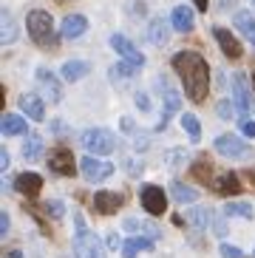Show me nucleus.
<instances>
[{"label": "nucleus", "instance_id": "f257e3e1", "mask_svg": "<svg viewBox=\"0 0 255 258\" xmlns=\"http://www.w3.org/2000/svg\"><path fill=\"white\" fill-rule=\"evenodd\" d=\"M173 69L184 83V94L193 102H204L207 99V88H210V69L204 62L202 54L196 51H179L173 54Z\"/></svg>", "mask_w": 255, "mask_h": 258}, {"label": "nucleus", "instance_id": "f03ea898", "mask_svg": "<svg viewBox=\"0 0 255 258\" xmlns=\"http://www.w3.org/2000/svg\"><path fill=\"white\" fill-rule=\"evenodd\" d=\"M26 26H29V34L31 40L37 43L40 48H54L57 46V34H54V20L48 12H31L29 17H26Z\"/></svg>", "mask_w": 255, "mask_h": 258}, {"label": "nucleus", "instance_id": "7ed1b4c3", "mask_svg": "<svg viewBox=\"0 0 255 258\" xmlns=\"http://www.w3.org/2000/svg\"><path fill=\"white\" fill-rule=\"evenodd\" d=\"M74 224H77V235H74V250H77V258H105V250L102 244L88 227H85L83 216L77 213L74 216Z\"/></svg>", "mask_w": 255, "mask_h": 258}, {"label": "nucleus", "instance_id": "20e7f679", "mask_svg": "<svg viewBox=\"0 0 255 258\" xmlns=\"http://www.w3.org/2000/svg\"><path fill=\"white\" fill-rule=\"evenodd\" d=\"M83 148L94 156H108L116 151V137L105 128H88L83 134Z\"/></svg>", "mask_w": 255, "mask_h": 258}, {"label": "nucleus", "instance_id": "39448f33", "mask_svg": "<svg viewBox=\"0 0 255 258\" xmlns=\"http://www.w3.org/2000/svg\"><path fill=\"white\" fill-rule=\"evenodd\" d=\"M139 199H142V207L150 213V216H162V213L167 210L165 190L156 187V184H142V190H139Z\"/></svg>", "mask_w": 255, "mask_h": 258}, {"label": "nucleus", "instance_id": "423d86ee", "mask_svg": "<svg viewBox=\"0 0 255 258\" xmlns=\"http://www.w3.org/2000/svg\"><path fill=\"white\" fill-rule=\"evenodd\" d=\"M80 173H83L88 182H102V179H108V176L113 173V165L97 159V156H85V159L80 162Z\"/></svg>", "mask_w": 255, "mask_h": 258}, {"label": "nucleus", "instance_id": "0eeeda50", "mask_svg": "<svg viewBox=\"0 0 255 258\" xmlns=\"http://www.w3.org/2000/svg\"><path fill=\"white\" fill-rule=\"evenodd\" d=\"M48 165H51L54 173H60V176H74L77 173L74 153L68 151V148H54L51 156H48Z\"/></svg>", "mask_w": 255, "mask_h": 258}, {"label": "nucleus", "instance_id": "6e6552de", "mask_svg": "<svg viewBox=\"0 0 255 258\" xmlns=\"http://www.w3.org/2000/svg\"><path fill=\"white\" fill-rule=\"evenodd\" d=\"M216 151L221 156H230V159H241V156H247V145H244L241 137H235V134H221L216 139Z\"/></svg>", "mask_w": 255, "mask_h": 258}, {"label": "nucleus", "instance_id": "1a4fd4ad", "mask_svg": "<svg viewBox=\"0 0 255 258\" xmlns=\"http://www.w3.org/2000/svg\"><path fill=\"white\" fill-rule=\"evenodd\" d=\"M37 83H40V97H43V99H48V102H60V99H62L60 83H57V77H54L48 69H40L37 71Z\"/></svg>", "mask_w": 255, "mask_h": 258}, {"label": "nucleus", "instance_id": "9d476101", "mask_svg": "<svg viewBox=\"0 0 255 258\" xmlns=\"http://www.w3.org/2000/svg\"><path fill=\"white\" fill-rule=\"evenodd\" d=\"M122 205H125V196H122V193H111V190H99V193H94V210L102 213V216L116 213Z\"/></svg>", "mask_w": 255, "mask_h": 258}, {"label": "nucleus", "instance_id": "9b49d317", "mask_svg": "<svg viewBox=\"0 0 255 258\" xmlns=\"http://www.w3.org/2000/svg\"><path fill=\"white\" fill-rule=\"evenodd\" d=\"M125 230L128 233H136V235H145L150 241L162 238V227L156 221H148V219H125Z\"/></svg>", "mask_w": 255, "mask_h": 258}, {"label": "nucleus", "instance_id": "f8f14e48", "mask_svg": "<svg viewBox=\"0 0 255 258\" xmlns=\"http://www.w3.org/2000/svg\"><path fill=\"white\" fill-rule=\"evenodd\" d=\"M111 48L116 54H122L125 60H131V62H136V66H145V57H142V51L131 43L128 37H122V34H113L111 37Z\"/></svg>", "mask_w": 255, "mask_h": 258}, {"label": "nucleus", "instance_id": "ddd939ff", "mask_svg": "<svg viewBox=\"0 0 255 258\" xmlns=\"http://www.w3.org/2000/svg\"><path fill=\"white\" fill-rule=\"evenodd\" d=\"M213 34H216V40H218V46H221V51H224V57H230V60H238L241 54H244L241 43H238V40H235L227 29L216 26V29H213Z\"/></svg>", "mask_w": 255, "mask_h": 258}, {"label": "nucleus", "instance_id": "4468645a", "mask_svg": "<svg viewBox=\"0 0 255 258\" xmlns=\"http://www.w3.org/2000/svg\"><path fill=\"white\" fill-rule=\"evenodd\" d=\"M20 111L29 116V119L40 122L45 116V99L40 97V94H23L20 97Z\"/></svg>", "mask_w": 255, "mask_h": 258}, {"label": "nucleus", "instance_id": "2eb2a0df", "mask_svg": "<svg viewBox=\"0 0 255 258\" xmlns=\"http://www.w3.org/2000/svg\"><path fill=\"white\" fill-rule=\"evenodd\" d=\"M15 190H17V193H23V196L34 199L40 190H43V179H40L37 173H20L15 179Z\"/></svg>", "mask_w": 255, "mask_h": 258}, {"label": "nucleus", "instance_id": "dca6fc26", "mask_svg": "<svg viewBox=\"0 0 255 258\" xmlns=\"http://www.w3.org/2000/svg\"><path fill=\"white\" fill-rule=\"evenodd\" d=\"M85 31H88V20H85L83 15H68L60 26V34L66 40H77L80 34H85Z\"/></svg>", "mask_w": 255, "mask_h": 258}, {"label": "nucleus", "instance_id": "f3484780", "mask_svg": "<svg viewBox=\"0 0 255 258\" xmlns=\"http://www.w3.org/2000/svg\"><path fill=\"white\" fill-rule=\"evenodd\" d=\"M233 97H235V105L244 116L249 114V88H247V77L244 74H233Z\"/></svg>", "mask_w": 255, "mask_h": 258}, {"label": "nucleus", "instance_id": "a211bd4d", "mask_svg": "<svg viewBox=\"0 0 255 258\" xmlns=\"http://www.w3.org/2000/svg\"><path fill=\"white\" fill-rule=\"evenodd\" d=\"M213 190H216L218 196H238L241 193V179L235 173H224V176H218L216 182H213Z\"/></svg>", "mask_w": 255, "mask_h": 258}, {"label": "nucleus", "instance_id": "6ab92c4d", "mask_svg": "<svg viewBox=\"0 0 255 258\" xmlns=\"http://www.w3.org/2000/svg\"><path fill=\"white\" fill-rule=\"evenodd\" d=\"M170 23H173V29L176 31H181V34H184V31H193V12H190L187 6H176L173 9V15H170Z\"/></svg>", "mask_w": 255, "mask_h": 258}, {"label": "nucleus", "instance_id": "aec40b11", "mask_svg": "<svg viewBox=\"0 0 255 258\" xmlns=\"http://www.w3.org/2000/svg\"><path fill=\"white\" fill-rule=\"evenodd\" d=\"M179 108H181L179 94L173 91V88H167V85H165V114H162V122H159V131H165L167 119H170L173 114H179Z\"/></svg>", "mask_w": 255, "mask_h": 258}, {"label": "nucleus", "instance_id": "412c9836", "mask_svg": "<svg viewBox=\"0 0 255 258\" xmlns=\"http://www.w3.org/2000/svg\"><path fill=\"white\" fill-rule=\"evenodd\" d=\"M0 131H3V137H17V134H26V119H23V116H17V114H3Z\"/></svg>", "mask_w": 255, "mask_h": 258}, {"label": "nucleus", "instance_id": "4be33fe9", "mask_svg": "<svg viewBox=\"0 0 255 258\" xmlns=\"http://www.w3.org/2000/svg\"><path fill=\"white\" fill-rule=\"evenodd\" d=\"M88 71H91V62H85V60H71V62H66V66H62V77H66L68 83L83 80Z\"/></svg>", "mask_w": 255, "mask_h": 258}, {"label": "nucleus", "instance_id": "5701e85b", "mask_svg": "<svg viewBox=\"0 0 255 258\" xmlns=\"http://www.w3.org/2000/svg\"><path fill=\"white\" fill-rule=\"evenodd\" d=\"M148 37H150V43H153V46H165V43H167V37H170V34H167V23L162 20V17H153V20H150Z\"/></svg>", "mask_w": 255, "mask_h": 258}, {"label": "nucleus", "instance_id": "b1692460", "mask_svg": "<svg viewBox=\"0 0 255 258\" xmlns=\"http://www.w3.org/2000/svg\"><path fill=\"white\" fill-rule=\"evenodd\" d=\"M193 176H196L202 184H213V162L207 159V156H196V162H193Z\"/></svg>", "mask_w": 255, "mask_h": 258}, {"label": "nucleus", "instance_id": "393cba45", "mask_svg": "<svg viewBox=\"0 0 255 258\" xmlns=\"http://www.w3.org/2000/svg\"><path fill=\"white\" fill-rule=\"evenodd\" d=\"M145 250H153V241L145 238V235H134V238L122 247V255H125V258H136V252H145Z\"/></svg>", "mask_w": 255, "mask_h": 258}, {"label": "nucleus", "instance_id": "a878e982", "mask_svg": "<svg viewBox=\"0 0 255 258\" xmlns=\"http://www.w3.org/2000/svg\"><path fill=\"white\" fill-rule=\"evenodd\" d=\"M40 153H43V137H40V134H29V137H26V145H23V159L34 162Z\"/></svg>", "mask_w": 255, "mask_h": 258}, {"label": "nucleus", "instance_id": "bb28decb", "mask_svg": "<svg viewBox=\"0 0 255 258\" xmlns=\"http://www.w3.org/2000/svg\"><path fill=\"white\" fill-rule=\"evenodd\" d=\"M170 193H173V199H176L179 205H193L196 199H199V190L187 187V184H181V182H173L170 184Z\"/></svg>", "mask_w": 255, "mask_h": 258}, {"label": "nucleus", "instance_id": "cd10ccee", "mask_svg": "<svg viewBox=\"0 0 255 258\" xmlns=\"http://www.w3.org/2000/svg\"><path fill=\"white\" fill-rule=\"evenodd\" d=\"M235 26H238V31L255 46V17L249 15V12H238V15H235Z\"/></svg>", "mask_w": 255, "mask_h": 258}, {"label": "nucleus", "instance_id": "c85d7f7f", "mask_svg": "<svg viewBox=\"0 0 255 258\" xmlns=\"http://www.w3.org/2000/svg\"><path fill=\"white\" fill-rule=\"evenodd\" d=\"M187 219H190V224H193V227L207 230L213 224V210H210V207H196V210L187 213Z\"/></svg>", "mask_w": 255, "mask_h": 258}, {"label": "nucleus", "instance_id": "c756f323", "mask_svg": "<svg viewBox=\"0 0 255 258\" xmlns=\"http://www.w3.org/2000/svg\"><path fill=\"white\" fill-rule=\"evenodd\" d=\"M139 69H142V66H136V62H131V60H122L111 69V80L113 83H116V80H131Z\"/></svg>", "mask_w": 255, "mask_h": 258}, {"label": "nucleus", "instance_id": "7c9ffc66", "mask_svg": "<svg viewBox=\"0 0 255 258\" xmlns=\"http://www.w3.org/2000/svg\"><path fill=\"white\" fill-rule=\"evenodd\" d=\"M224 216H235V219H252V205H247V202H227L224 207Z\"/></svg>", "mask_w": 255, "mask_h": 258}, {"label": "nucleus", "instance_id": "2f4dec72", "mask_svg": "<svg viewBox=\"0 0 255 258\" xmlns=\"http://www.w3.org/2000/svg\"><path fill=\"white\" fill-rule=\"evenodd\" d=\"M0 40H3L6 46L17 40V23H15V17H12V12H3V31H0Z\"/></svg>", "mask_w": 255, "mask_h": 258}, {"label": "nucleus", "instance_id": "473e14b6", "mask_svg": "<svg viewBox=\"0 0 255 258\" xmlns=\"http://www.w3.org/2000/svg\"><path fill=\"white\" fill-rule=\"evenodd\" d=\"M181 128L190 134V139H193V142H199V137H202V128H199V119H196L193 114H181Z\"/></svg>", "mask_w": 255, "mask_h": 258}, {"label": "nucleus", "instance_id": "72a5a7b5", "mask_svg": "<svg viewBox=\"0 0 255 258\" xmlns=\"http://www.w3.org/2000/svg\"><path fill=\"white\" fill-rule=\"evenodd\" d=\"M45 213H51L54 219H62L66 207H62V202H48V205H45Z\"/></svg>", "mask_w": 255, "mask_h": 258}, {"label": "nucleus", "instance_id": "f704fd0d", "mask_svg": "<svg viewBox=\"0 0 255 258\" xmlns=\"http://www.w3.org/2000/svg\"><path fill=\"white\" fill-rule=\"evenodd\" d=\"M221 255L224 258H244V252L238 247H233V244H221Z\"/></svg>", "mask_w": 255, "mask_h": 258}, {"label": "nucleus", "instance_id": "c9c22d12", "mask_svg": "<svg viewBox=\"0 0 255 258\" xmlns=\"http://www.w3.org/2000/svg\"><path fill=\"white\" fill-rule=\"evenodd\" d=\"M218 116H224V119L233 116V102H230V99H221V102H218Z\"/></svg>", "mask_w": 255, "mask_h": 258}, {"label": "nucleus", "instance_id": "e433bc0d", "mask_svg": "<svg viewBox=\"0 0 255 258\" xmlns=\"http://www.w3.org/2000/svg\"><path fill=\"white\" fill-rule=\"evenodd\" d=\"M241 131H244L247 137H255V122L249 119V116H244V119H241Z\"/></svg>", "mask_w": 255, "mask_h": 258}, {"label": "nucleus", "instance_id": "4c0bfd02", "mask_svg": "<svg viewBox=\"0 0 255 258\" xmlns=\"http://www.w3.org/2000/svg\"><path fill=\"white\" fill-rule=\"evenodd\" d=\"M125 165H128V173H131V176H139V173H142V162H136V159H128Z\"/></svg>", "mask_w": 255, "mask_h": 258}, {"label": "nucleus", "instance_id": "58836bf2", "mask_svg": "<svg viewBox=\"0 0 255 258\" xmlns=\"http://www.w3.org/2000/svg\"><path fill=\"white\" fill-rule=\"evenodd\" d=\"M9 227H12V221H9V213H0V235H9Z\"/></svg>", "mask_w": 255, "mask_h": 258}, {"label": "nucleus", "instance_id": "ea45409f", "mask_svg": "<svg viewBox=\"0 0 255 258\" xmlns=\"http://www.w3.org/2000/svg\"><path fill=\"white\" fill-rule=\"evenodd\" d=\"M108 247H111V250H116V247H122V238L116 233H111L108 235Z\"/></svg>", "mask_w": 255, "mask_h": 258}, {"label": "nucleus", "instance_id": "a19ab883", "mask_svg": "<svg viewBox=\"0 0 255 258\" xmlns=\"http://www.w3.org/2000/svg\"><path fill=\"white\" fill-rule=\"evenodd\" d=\"M0 167H3V173L9 170V151H0Z\"/></svg>", "mask_w": 255, "mask_h": 258}, {"label": "nucleus", "instance_id": "79ce46f5", "mask_svg": "<svg viewBox=\"0 0 255 258\" xmlns=\"http://www.w3.org/2000/svg\"><path fill=\"white\" fill-rule=\"evenodd\" d=\"M136 105L142 108V111H148V97H145V94H139V97H136Z\"/></svg>", "mask_w": 255, "mask_h": 258}, {"label": "nucleus", "instance_id": "37998d69", "mask_svg": "<svg viewBox=\"0 0 255 258\" xmlns=\"http://www.w3.org/2000/svg\"><path fill=\"white\" fill-rule=\"evenodd\" d=\"M193 3H196L199 12H207V6H210V0H193Z\"/></svg>", "mask_w": 255, "mask_h": 258}, {"label": "nucleus", "instance_id": "c03bdc74", "mask_svg": "<svg viewBox=\"0 0 255 258\" xmlns=\"http://www.w3.org/2000/svg\"><path fill=\"white\" fill-rule=\"evenodd\" d=\"M6 258H23V252H20V250H12V252H9Z\"/></svg>", "mask_w": 255, "mask_h": 258}, {"label": "nucleus", "instance_id": "a18cd8bd", "mask_svg": "<svg viewBox=\"0 0 255 258\" xmlns=\"http://www.w3.org/2000/svg\"><path fill=\"white\" fill-rule=\"evenodd\" d=\"M247 179H249V182L255 184V170H252V167H249V170H247Z\"/></svg>", "mask_w": 255, "mask_h": 258}, {"label": "nucleus", "instance_id": "49530a36", "mask_svg": "<svg viewBox=\"0 0 255 258\" xmlns=\"http://www.w3.org/2000/svg\"><path fill=\"white\" fill-rule=\"evenodd\" d=\"M252 88H255V74H252Z\"/></svg>", "mask_w": 255, "mask_h": 258}, {"label": "nucleus", "instance_id": "de8ad7c7", "mask_svg": "<svg viewBox=\"0 0 255 258\" xmlns=\"http://www.w3.org/2000/svg\"><path fill=\"white\" fill-rule=\"evenodd\" d=\"M252 3H255V0H252Z\"/></svg>", "mask_w": 255, "mask_h": 258}]
</instances>
